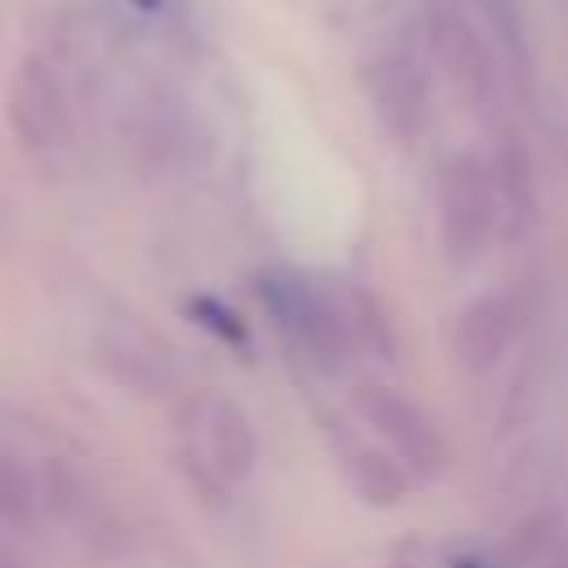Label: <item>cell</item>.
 Instances as JSON below:
<instances>
[{
	"mask_svg": "<svg viewBox=\"0 0 568 568\" xmlns=\"http://www.w3.org/2000/svg\"><path fill=\"white\" fill-rule=\"evenodd\" d=\"M280 333L320 368H342L359 346L382 342L373 302L351 284H315L302 275H262L257 284Z\"/></svg>",
	"mask_w": 568,
	"mask_h": 568,
	"instance_id": "cell-1",
	"label": "cell"
},
{
	"mask_svg": "<svg viewBox=\"0 0 568 568\" xmlns=\"http://www.w3.org/2000/svg\"><path fill=\"white\" fill-rule=\"evenodd\" d=\"M173 439H178V462L191 475V484L213 497L235 493L253 475L257 430L248 413L222 390L186 395L173 417Z\"/></svg>",
	"mask_w": 568,
	"mask_h": 568,
	"instance_id": "cell-2",
	"label": "cell"
},
{
	"mask_svg": "<svg viewBox=\"0 0 568 568\" xmlns=\"http://www.w3.org/2000/svg\"><path fill=\"white\" fill-rule=\"evenodd\" d=\"M506 231L501 191L493 178V160L462 151L439 173V240L453 266L479 262L493 240Z\"/></svg>",
	"mask_w": 568,
	"mask_h": 568,
	"instance_id": "cell-3",
	"label": "cell"
},
{
	"mask_svg": "<svg viewBox=\"0 0 568 568\" xmlns=\"http://www.w3.org/2000/svg\"><path fill=\"white\" fill-rule=\"evenodd\" d=\"M426 44L430 58L444 67L453 89L488 120H501L506 106V80L501 62L493 53V40L475 27V18L457 0H435L426 13Z\"/></svg>",
	"mask_w": 568,
	"mask_h": 568,
	"instance_id": "cell-4",
	"label": "cell"
},
{
	"mask_svg": "<svg viewBox=\"0 0 568 568\" xmlns=\"http://www.w3.org/2000/svg\"><path fill=\"white\" fill-rule=\"evenodd\" d=\"M351 413L413 479H435L444 470V462H448L444 439L417 399H408L382 382H359L351 390Z\"/></svg>",
	"mask_w": 568,
	"mask_h": 568,
	"instance_id": "cell-5",
	"label": "cell"
},
{
	"mask_svg": "<svg viewBox=\"0 0 568 568\" xmlns=\"http://www.w3.org/2000/svg\"><path fill=\"white\" fill-rule=\"evenodd\" d=\"M4 115L18 138V146L36 160L62 155L71 146L75 120H71V98L62 89V75L44 58H22L9 75L4 89Z\"/></svg>",
	"mask_w": 568,
	"mask_h": 568,
	"instance_id": "cell-6",
	"label": "cell"
},
{
	"mask_svg": "<svg viewBox=\"0 0 568 568\" xmlns=\"http://www.w3.org/2000/svg\"><path fill=\"white\" fill-rule=\"evenodd\" d=\"M364 98L382 133L399 146H413L430 120V75L417 53L386 49L364 67Z\"/></svg>",
	"mask_w": 568,
	"mask_h": 568,
	"instance_id": "cell-7",
	"label": "cell"
},
{
	"mask_svg": "<svg viewBox=\"0 0 568 568\" xmlns=\"http://www.w3.org/2000/svg\"><path fill=\"white\" fill-rule=\"evenodd\" d=\"M519 333V302L510 293H484L462 306L453 324V351L470 373L493 368Z\"/></svg>",
	"mask_w": 568,
	"mask_h": 568,
	"instance_id": "cell-8",
	"label": "cell"
},
{
	"mask_svg": "<svg viewBox=\"0 0 568 568\" xmlns=\"http://www.w3.org/2000/svg\"><path fill=\"white\" fill-rule=\"evenodd\" d=\"M342 470H346L351 488L359 493V501H368V506H395L413 484V475L377 439L373 444L368 439H346L342 444Z\"/></svg>",
	"mask_w": 568,
	"mask_h": 568,
	"instance_id": "cell-9",
	"label": "cell"
},
{
	"mask_svg": "<svg viewBox=\"0 0 568 568\" xmlns=\"http://www.w3.org/2000/svg\"><path fill=\"white\" fill-rule=\"evenodd\" d=\"M510 568H568V519L559 510L519 519L510 537Z\"/></svg>",
	"mask_w": 568,
	"mask_h": 568,
	"instance_id": "cell-10",
	"label": "cell"
},
{
	"mask_svg": "<svg viewBox=\"0 0 568 568\" xmlns=\"http://www.w3.org/2000/svg\"><path fill=\"white\" fill-rule=\"evenodd\" d=\"M488 31L497 36V44L524 67L528 62V40H524V13H519V0H475Z\"/></svg>",
	"mask_w": 568,
	"mask_h": 568,
	"instance_id": "cell-11",
	"label": "cell"
},
{
	"mask_svg": "<svg viewBox=\"0 0 568 568\" xmlns=\"http://www.w3.org/2000/svg\"><path fill=\"white\" fill-rule=\"evenodd\" d=\"M31 479H27V470L9 457V453H0V519H9V515H22L27 506H31Z\"/></svg>",
	"mask_w": 568,
	"mask_h": 568,
	"instance_id": "cell-12",
	"label": "cell"
},
{
	"mask_svg": "<svg viewBox=\"0 0 568 568\" xmlns=\"http://www.w3.org/2000/svg\"><path fill=\"white\" fill-rule=\"evenodd\" d=\"M191 311H195V315H209L204 324H209L217 337H226V342H244V328H240V320H235V315H226L217 302L200 297V302H191Z\"/></svg>",
	"mask_w": 568,
	"mask_h": 568,
	"instance_id": "cell-13",
	"label": "cell"
},
{
	"mask_svg": "<svg viewBox=\"0 0 568 568\" xmlns=\"http://www.w3.org/2000/svg\"><path fill=\"white\" fill-rule=\"evenodd\" d=\"M448 568H488V564H484V559H475V555H462V559H453Z\"/></svg>",
	"mask_w": 568,
	"mask_h": 568,
	"instance_id": "cell-14",
	"label": "cell"
},
{
	"mask_svg": "<svg viewBox=\"0 0 568 568\" xmlns=\"http://www.w3.org/2000/svg\"><path fill=\"white\" fill-rule=\"evenodd\" d=\"M129 4H133V9H142V13H151V9H160L164 0H129Z\"/></svg>",
	"mask_w": 568,
	"mask_h": 568,
	"instance_id": "cell-15",
	"label": "cell"
},
{
	"mask_svg": "<svg viewBox=\"0 0 568 568\" xmlns=\"http://www.w3.org/2000/svg\"><path fill=\"white\" fill-rule=\"evenodd\" d=\"M0 568H18V564H13V559H9L4 550H0Z\"/></svg>",
	"mask_w": 568,
	"mask_h": 568,
	"instance_id": "cell-16",
	"label": "cell"
}]
</instances>
